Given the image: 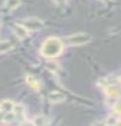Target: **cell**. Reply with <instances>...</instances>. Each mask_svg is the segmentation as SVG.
I'll use <instances>...</instances> for the list:
<instances>
[{
    "label": "cell",
    "mask_w": 121,
    "mask_h": 126,
    "mask_svg": "<svg viewBox=\"0 0 121 126\" xmlns=\"http://www.w3.org/2000/svg\"><path fill=\"white\" fill-rule=\"evenodd\" d=\"M22 25L25 27L27 30H28L29 32H34V31H39L44 27V23L42 20L38 18H27L23 20V22H19Z\"/></svg>",
    "instance_id": "3"
},
{
    "label": "cell",
    "mask_w": 121,
    "mask_h": 126,
    "mask_svg": "<svg viewBox=\"0 0 121 126\" xmlns=\"http://www.w3.org/2000/svg\"><path fill=\"white\" fill-rule=\"evenodd\" d=\"M26 81H27V84H28L32 89H34V90H40V88H41L40 82H39L34 76L29 75V74L27 75V77H26Z\"/></svg>",
    "instance_id": "8"
},
{
    "label": "cell",
    "mask_w": 121,
    "mask_h": 126,
    "mask_svg": "<svg viewBox=\"0 0 121 126\" xmlns=\"http://www.w3.org/2000/svg\"><path fill=\"white\" fill-rule=\"evenodd\" d=\"M103 1H106V2H107V1H108V0H103Z\"/></svg>",
    "instance_id": "14"
},
{
    "label": "cell",
    "mask_w": 121,
    "mask_h": 126,
    "mask_svg": "<svg viewBox=\"0 0 121 126\" xmlns=\"http://www.w3.org/2000/svg\"><path fill=\"white\" fill-rule=\"evenodd\" d=\"M64 44L57 37H49L43 43L41 47V54L45 58H56L62 54Z\"/></svg>",
    "instance_id": "2"
},
{
    "label": "cell",
    "mask_w": 121,
    "mask_h": 126,
    "mask_svg": "<svg viewBox=\"0 0 121 126\" xmlns=\"http://www.w3.org/2000/svg\"><path fill=\"white\" fill-rule=\"evenodd\" d=\"M48 99L51 102L53 103H58V102H61L65 100V96L64 94H62L61 92H58V91H52L48 95Z\"/></svg>",
    "instance_id": "7"
},
{
    "label": "cell",
    "mask_w": 121,
    "mask_h": 126,
    "mask_svg": "<svg viewBox=\"0 0 121 126\" xmlns=\"http://www.w3.org/2000/svg\"><path fill=\"white\" fill-rule=\"evenodd\" d=\"M106 94L109 97L112 98H118L120 96V85H119V81L116 82H112V83H106V86L104 87Z\"/></svg>",
    "instance_id": "5"
},
{
    "label": "cell",
    "mask_w": 121,
    "mask_h": 126,
    "mask_svg": "<svg viewBox=\"0 0 121 126\" xmlns=\"http://www.w3.org/2000/svg\"><path fill=\"white\" fill-rule=\"evenodd\" d=\"M13 32L15 33V35L20 39H26L30 34V32L27 30L21 23H15L13 25Z\"/></svg>",
    "instance_id": "6"
},
{
    "label": "cell",
    "mask_w": 121,
    "mask_h": 126,
    "mask_svg": "<svg viewBox=\"0 0 121 126\" xmlns=\"http://www.w3.org/2000/svg\"><path fill=\"white\" fill-rule=\"evenodd\" d=\"M114 111H115V113L116 114L117 116L120 115V103H119V102H117V103L115 104V108H114Z\"/></svg>",
    "instance_id": "12"
},
{
    "label": "cell",
    "mask_w": 121,
    "mask_h": 126,
    "mask_svg": "<svg viewBox=\"0 0 121 126\" xmlns=\"http://www.w3.org/2000/svg\"><path fill=\"white\" fill-rule=\"evenodd\" d=\"M25 109L16 102L5 100L0 102V120L7 123H21L25 120Z\"/></svg>",
    "instance_id": "1"
},
{
    "label": "cell",
    "mask_w": 121,
    "mask_h": 126,
    "mask_svg": "<svg viewBox=\"0 0 121 126\" xmlns=\"http://www.w3.org/2000/svg\"><path fill=\"white\" fill-rule=\"evenodd\" d=\"M21 5V0H5L4 7L7 11H13Z\"/></svg>",
    "instance_id": "9"
},
{
    "label": "cell",
    "mask_w": 121,
    "mask_h": 126,
    "mask_svg": "<svg viewBox=\"0 0 121 126\" xmlns=\"http://www.w3.org/2000/svg\"><path fill=\"white\" fill-rule=\"evenodd\" d=\"M13 48V44L11 41H1L0 42V53H5L7 51L11 50Z\"/></svg>",
    "instance_id": "10"
},
{
    "label": "cell",
    "mask_w": 121,
    "mask_h": 126,
    "mask_svg": "<svg viewBox=\"0 0 121 126\" xmlns=\"http://www.w3.org/2000/svg\"><path fill=\"white\" fill-rule=\"evenodd\" d=\"M56 4H58V5H64V4H66L67 3V1L68 0H53Z\"/></svg>",
    "instance_id": "13"
},
{
    "label": "cell",
    "mask_w": 121,
    "mask_h": 126,
    "mask_svg": "<svg viewBox=\"0 0 121 126\" xmlns=\"http://www.w3.org/2000/svg\"><path fill=\"white\" fill-rule=\"evenodd\" d=\"M34 125H46L48 124V119L45 116H37L33 120Z\"/></svg>",
    "instance_id": "11"
},
{
    "label": "cell",
    "mask_w": 121,
    "mask_h": 126,
    "mask_svg": "<svg viewBox=\"0 0 121 126\" xmlns=\"http://www.w3.org/2000/svg\"><path fill=\"white\" fill-rule=\"evenodd\" d=\"M90 41H91L90 35L86 33H81V32L73 34L68 37V42L71 46H81V45L89 43Z\"/></svg>",
    "instance_id": "4"
}]
</instances>
